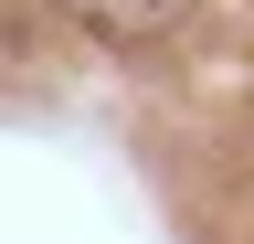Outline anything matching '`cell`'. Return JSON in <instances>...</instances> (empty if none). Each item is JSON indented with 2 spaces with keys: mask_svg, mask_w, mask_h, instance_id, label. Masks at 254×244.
<instances>
[{
  "mask_svg": "<svg viewBox=\"0 0 254 244\" xmlns=\"http://www.w3.org/2000/svg\"><path fill=\"white\" fill-rule=\"evenodd\" d=\"M53 11H64V21H85L95 43H159L190 0H53Z\"/></svg>",
  "mask_w": 254,
  "mask_h": 244,
  "instance_id": "obj_1",
  "label": "cell"
}]
</instances>
